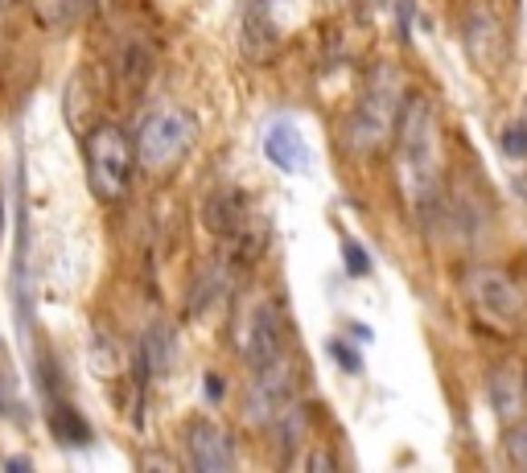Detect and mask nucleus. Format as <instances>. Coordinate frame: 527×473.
I'll return each instance as SVG.
<instances>
[{"mask_svg": "<svg viewBox=\"0 0 527 473\" xmlns=\"http://www.w3.org/2000/svg\"><path fill=\"white\" fill-rule=\"evenodd\" d=\"M395 178H400L404 202L412 210H425L437 198L441 178V128L437 108L425 95L404 99L400 124H395Z\"/></svg>", "mask_w": 527, "mask_h": 473, "instance_id": "obj_1", "label": "nucleus"}, {"mask_svg": "<svg viewBox=\"0 0 527 473\" xmlns=\"http://www.w3.org/2000/svg\"><path fill=\"white\" fill-rule=\"evenodd\" d=\"M404 111V74L392 63H379L366 74L363 91H358L355 108H350L346 124H342V144L350 157H371L392 140L395 124Z\"/></svg>", "mask_w": 527, "mask_h": 473, "instance_id": "obj_2", "label": "nucleus"}, {"mask_svg": "<svg viewBox=\"0 0 527 473\" xmlns=\"http://www.w3.org/2000/svg\"><path fill=\"white\" fill-rule=\"evenodd\" d=\"M198 140V124L186 108H157L141 124L136 136V161L149 173H165L178 161H186V152Z\"/></svg>", "mask_w": 527, "mask_h": 473, "instance_id": "obj_3", "label": "nucleus"}, {"mask_svg": "<svg viewBox=\"0 0 527 473\" xmlns=\"http://www.w3.org/2000/svg\"><path fill=\"white\" fill-rule=\"evenodd\" d=\"M87 152V178L99 202H120L128 194V178H132V140L124 128L99 124L83 144Z\"/></svg>", "mask_w": 527, "mask_h": 473, "instance_id": "obj_4", "label": "nucleus"}, {"mask_svg": "<svg viewBox=\"0 0 527 473\" xmlns=\"http://www.w3.org/2000/svg\"><path fill=\"white\" fill-rule=\"evenodd\" d=\"M465 296H470L473 313L491 322L494 330H519L527 317V296L507 272L499 268H478L465 276Z\"/></svg>", "mask_w": 527, "mask_h": 473, "instance_id": "obj_5", "label": "nucleus"}, {"mask_svg": "<svg viewBox=\"0 0 527 473\" xmlns=\"http://www.w3.org/2000/svg\"><path fill=\"white\" fill-rule=\"evenodd\" d=\"M235 342H239V354L248 358L251 371L259 366H272L285 358V317L272 301H251L235 322Z\"/></svg>", "mask_w": 527, "mask_h": 473, "instance_id": "obj_6", "label": "nucleus"}, {"mask_svg": "<svg viewBox=\"0 0 527 473\" xmlns=\"http://www.w3.org/2000/svg\"><path fill=\"white\" fill-rule=\"evenodd\" d=\"M462 42H465V54L478 71L494 74L507 66L511 54V42H507V29H503L499 13L491 5H470V13L462 17Z\"/></svg>", "mask_w": 527, "mask_h": 473, "instance_id": "obj_7", "label": "nucleus"}, {"mask_svg": "<svg viewBox=\"0 0 527 473\" xmlns=\"http://www.w3.org/2000/svg\"><path fill=\"white\" fill-rule=\"evenodd\" d=\"M186 449H190V465L202 473L235 469V445L215 420H194L186 429Z\"/></svg>", "mask_w": 527, "mask_h": 473, "instance_id": "obj_8", "label": "nucleus"}, {"mask_svg": "<svg viewBox=\"0 0 527 473\" xmlns=\"http://www.w3.org/2000/svg\"><path fill=\"white\" fill-rule=\"evenodd\" d=\"M264 152H268V161L277 165V169H285V173H305L313 165L305 136L297 132L293 124H285V120L264 132Z\"/></svg>", "mask_w": 527, "mask_h": 473, "instance_id": "obj_9", "label": "nucleus"}, {"mask_svg": "<svg viewBox=\"0 0 527 473\" xmlns=\"http://www.w3.org/2000/svg\"><path fill=\"white\" fill-rule=\"evenodd\" d=\"M491 408L503 420H511L523 408V375H519L515 362H503L499 371H491Z\"/></svg>", "mask_w": 527, "mask_h": 473, "instance_id": "obj_10", "label": "nucleus"}, {"mask_svg": "<svg viewBox=\"0 0 527 473\" xmlns=\"http://www.w3.org/2000/svg\"><path fill=\"white\" fill-rule=\"evenodd\" d=\"M206 227L219 235H231L235 227H239V198L235 194H215L210 202H206Z\"/></svg>", "mask_w": 527, "mask_h": 473, "instance_id": "obj_11", "label": "nucleus"}, {"mask_svg": "<svg viewBox=\"0 0 527 473\" xmlns=\"http://www.w3.org/2000/svg\"><path fill=\"white\" fill-rule=\"evenodd\" d=\"M50 424H54V432H58V440H63V445H87V437H91L87 424H83L71 408H58L54 416H50Z\"/></svg>", "mask_w": 527, "mask_h": 473, "instance_id": "obj_12", "label": "nucleus"}, {"mask_svg": "<svg viewBox=\"0 0 527 473\" xmlns=\"http://www.w3.org/2000/svg\"><path fill=\"white\" fill-rule=\"evenodd\" d=\"M503 453H507V461L515 465V469L527 473V420H519V424L507 429V437H503Z\"/></svg>", "mask_w": 527, "mask_h": 473, "instance_id": "obj_13", "label": "nucleus"}, {"mask_svg": "<svg viewBox=\"0 0 527 473\" xmlns=\"http://www.w3.org/2000/svg\"><path fill=\"white\" fill-rule=\"evenodd\" d=\"M144 354H152V371H165V366H170V330H165V325L149 330V338H144Z\"/></svg>", "mask_w": 527, "mask_h": 473, "instance_id": "obj_14", "label": "nucleus"}, {"mask_svg": "<svg viewBox=\"0 0 527 473\" xmlns=\"http://www.w3.org/2000/svg\"><path fill=\"white\" fill-rule=\"evenodd\" d=\"M503 152H507V157H527V128L523 124H511L507 132H503Z\"/></svg>", "mask_w": 527, "mask_h": 473, "instance_id": "obj_15", "label": "nucleus"}, {"mask_svg": "<svg viewBox=\"0 0 527 473\" xmlns=\"http://www.w3.org/2000/svg\"><path fill=\"white\" fill-rule=\"evenodd\" d=\"M342 251H346V264H350V272H355V276H366V272H371V259H366V251H358L355 239L342 243Z\"/></svg>", "mask_w": 527, "mask_h": 473, "instance_id": "obj_16", "label": "nucleus"}, {"mask_svg": "<svg viewBox=\"0 0 527 473\" xmlns=\"http://www.w3.org/2000/svg\"><path fill=\"white\" fill-rule=\"evenodd\" d=\"M326 354H334V358H338V362H342V366H346V371H358V358H355V354H350V350H346V346H342V342H338V338H334V342H326Z\"/></svg>", "mask_w": 527, "mask_h": 473, "instance_id": "obj_17", "label": "nucleus"}, {"mask_svg": "<svg viewBox=\"0 0 527 473\" xmlns=\"http://www.w3.org/2000/svg\"><path fill=\"white\" fill-rule=\"evenodd\" d=\"M0 231H5V210H0Z\"/></svg>", "mask_w": 527, "mask_h": 473, "instance_id": "obj_18", "label": "nucleus"}]
</instances>
